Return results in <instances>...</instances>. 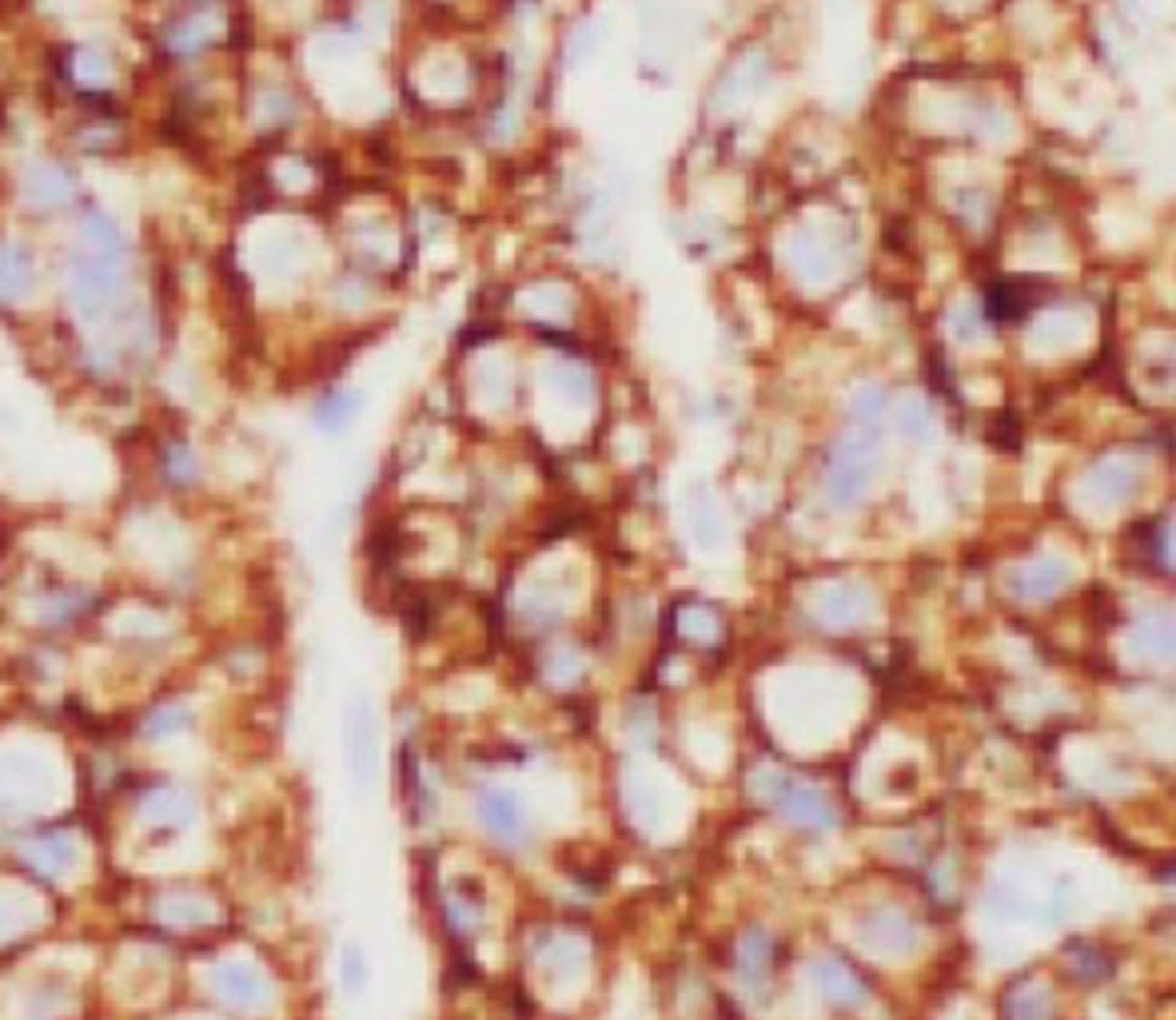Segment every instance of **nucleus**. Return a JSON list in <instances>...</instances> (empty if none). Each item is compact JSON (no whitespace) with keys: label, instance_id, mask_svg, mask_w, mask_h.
Returning a JSON list of instances; mask_svg holds the SVG:
<instances>
[{"label":"nucleus","instance_id":"nucleus-1","mask_svg":"<svg viewBox=\"0 0 1176 1020\" xmlns=\"http://www.w3.org/2000/svg\"><path fill=\"white\" fill-rule=\"evenodd\" d=\"M483 822H487V829L495 838H519L523 813L515 806V797H507V793H490L487 802H483Z\"/></svg>","mask_w":1176,"mask_h":1020},{"label":"nucleus","instance_id":"nucleus-2","mask_svg":"<svg viewBox=\"0 0 1176 1020\" xmlns=\"http://www.w3.org/2000/svg\"><path fill=\"white\" fill-rule=\"evenodd\" d=\"M344 973H347V988H360L363 985V957L355 949L344 952Z\"/></svg>","mask_w":1176,"mask_h":1020}]
</instances>
